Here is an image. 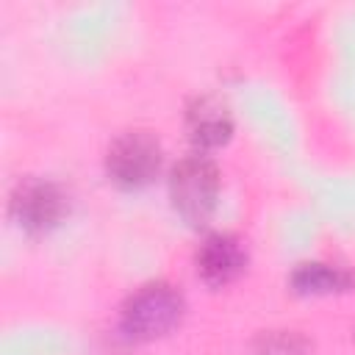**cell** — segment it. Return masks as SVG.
<instances>
[{
  "label": "cell",
  "mask_w": 355,
  "mask_h": 355,
  "mask_svg": "<svg viewBox=\"0 0 355 355\" xmlns=\"http://www.w3.org/2000/svg\"><path fill=\"white\" fill-rule=\"evenodd\" d=\"M186 313V297L178 286L166 280H150L128 294L119 305L116 330L130 344L155 341L172 333Z\"/></svg>",
  "instance_id": "6da1fadb"
},
{
  "label": "cell",
  "mask_w": 355,
  "mask_h": 355,
  "mask_svg": "<svg viewBox=\"0 0 355 355\" xmlns=\"http://www.w3.org/2000/svg\"><path fill=\"white\" fill-rule=\"evenodd\" d=\"M219 189H222L219 166L208 153L194 150L183 155L169 172L172 208L191 227H200L214 216L219 202Z\"/></svg>",
  "instance_id": "7a4b0ae2"
},
{
  "label": "cell",
  "mask_w": 355,
  "mask_h": 355,
  "mask_svg": "<svg viewBox=\"0 0 355 355\" xmlns=\"http://www.w3.org/2000/svg\"><path fill=\"white\" fill-rule=\"evenodd\" d=\"M164 166V147L153 130H122L105 150V175L122 191L147 189Z\"/></svg>",
  "instance_id": "3957f363"
},
{
  "label": "cell",
  "mask_w": 355,
  "mask_h": 355,
  "mask_svg": "<svg viewBox=\"0 0 355 355\" xmlns=\"http://www.w3.org/2000/svg\"><path fill=\"white\" fill-rule=\"evenodd\" d=\"M69 214V194L50 178H22L8 194V216L28 236L55 230Z\"/></svg>",
  "instance_id": "277c9868"
},
{
  "label": "cell",
  "mask_w": 355,
  "mask_h": 355,
  "mask_svg": "<svg viewBox=\"0 0 355 355\" xmlns=\"http://www.w3.org/2000/svg\"><path fill=\"white\" fill-rule=\"evenodd\" d=\"M247 263H250L247 244L241 241V236L227 230L208 233L194 252V269L200 280L211 288H225L233 280H239Z\"/></svg>",
  "instance_id": "5b68a950"
},
{
  "label": "cell",
  "mask_w": 355,
  "mask_h": 355,
  "mask_svg": "<svg viewBox=\"0 0 355 355\" xmlns=\"http://www.w3.org/2000/svg\"><path fill=\"white\" fill-rule=\"evenodd\" d=\"M186 133L191 139V144L200 153L216 150L222 144L230 141L233 136V116L227 111V105L216 97H194L186 105Z\"/></svg>",
  "instance_id": "8992f818"
},
{
  "label": "cell",
  "mask_w": 355,
  "mask_h": 355,
  "mask_svg": "<svg viewBox=\"0 0 355 355\" xmlns=\"http://www.w3.org/2000/svg\"><path fill=\"white\" fill-rule=\"evenodd\" d=\"M288 286L294 294H302V297L344 294L355 288V272L327 261H302L291 269Z\"/></svg>",
  "instance_id": "52a82bcc"
},
{
  "label": "cell",
  "mask_w": 355,
  "mask_h": 355,
  "mask_svg": "<svg viewBox=\"0 0 355 355\" xmlns=\"http://www.w3.org/2000/svg\"><path fill=\"white\" fill-rule=\"evenodd\" d=\"M308 338L297 330H261L252 341L255 355H302L308 349Z\"/></svg>",
  "instance_id": "ba28073f"
}]
</instances>
